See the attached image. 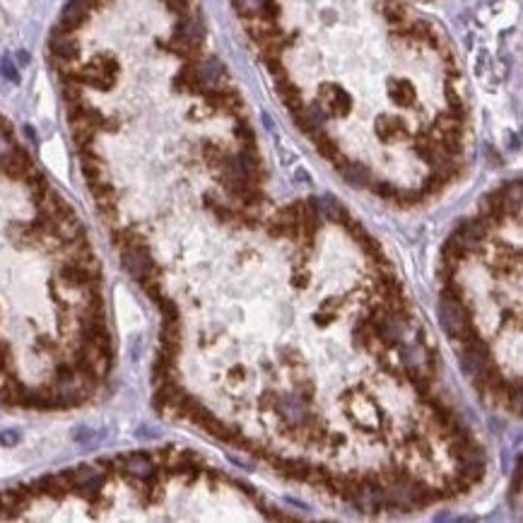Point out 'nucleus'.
<instances>
[{
	"instance_id": "f257e3e1",
	"label": "nucleus",
	"mask_w": 523,
	"mask_h": 523,
	"mask_svg": "<svg viewBox=\"0 0 523 523\" xmlns=\"http://www.w3.org/2000/svg\"><path fill=\"white\" fill-rule=\"evenodd\" d=\"M316 104L328 113V118H342V116H347V113H350L352 99H350V95L342 90V87L323 85V87H321V92H319V97H316Z\"/></svg>"
},
{
	"instance_id": "f03ea898",
	"label": "nucleus",
	"mask_w": 523,
	"mask_h": 523,
	"mask_svg": "<svg viewBox=\"0 0 523 523\" xmlns=\"http://www.w3.org/2000/svg\"><path fill=\"white\" fill-rule=\"evenodd\" d=\"M454 234L470 249V246H475V244H484V239H487V227L480 222V217H470V220H461V225L456 227Z\"/></svg>"
},
{
	"instance_id": "7ed1b4c3",
	"label": "nucleus",
	"mask_w": 523,
	"mask_h": 523,
	"mask_svg": "<svg viewBox=\"0 0 523 523\" xmlns=\"http://www.w3.org/2000/svg\"><path fill=\"white\" fill-rule=\"evenodd\" d=\"M337 172L342 174V179H345L350 186H359V188H362V186H369V183H372V172H369V169L364 167V165H359V162H350V160H347L345 165L337 169Z\"/></svg>"
},
{
	"instance_id": "20e7f679",
	"label": "nucleus",
	"mask_w": 523,
	"mask_h": 523,
	"mask_svg": "<svg viewBox=\"0 0 523 523\" xmlns=\"http://www.w3.org/2000/svg\"><path fill=\"white\" fill-rule=\"evenodd\" d=\"M468 256H470L468 253V246L456 237V234H451V237L444 242V246H441V260H446V263L459 265V263H463V260H468Z\"/></svg>"
},
{
	"instance_id": "39448f33",
	"label": "nucleus",
	"mask_w": 523,
	"mask_h": 523,
	"mask_svg": "<svg viewBox=\"0 0 523 523\" xmlns=\"http://www.w3.org/2000/svg\"><path fill=\"white\" fill-rule=\"evenodd\" d=\"M389 97L396 102L398 106L410 109L412 104H415V87H412L410 80H398V83H391Z\"/></svg>"
},
{
	"instance_id": "423d86ee",
	"label": "nucleus",
	"mask_w": 523,
	"mask_h": 523,
	"mask_svg": "<svg viewBox=\"0 0 523 523\" xmlns=\"http://www.w3.org/2000/svg\"><path fill=\"white\" fill-rule=\"evenodd\" d=\"M312 140H314L316 150H319V155H323L328 162H335L337 157L342 155L340 145H337V140L333 138V135H328V130H321V133H316Z\"/></svg>"
},
{
	"instance_id": "0eeeda50",
	"label": "nucleus",
	"mask_w": 523,
	"mask_h": 523,
	"mask_svg": "<svg viewBox=\"0 0 523 523\" xmlns=\"http://www.w3.org/2000/svg\"><path fill=\"white\" fill-rule=\"evenodd\" d=\"M321 212H323V217H326L328 222H335V225H342V227H345L347 222L352 220L350 212L342 208V205L337 203V200L330 198V195H326V198L321 200Z\"/></svg>"
},
{
	"instance_id": "6e6552de",
	"label": "nucleus",
	"mask_w": 523,
	"mask_h": 523,
	"mask_svg": "<svg viewBox=\"0 0 523 523\" xmlns=\"http://www.w3.org/2000/svg\"><path fill=\"white\" fill-rule=\"evenodd\" d=\"M461 345H463V352L480 359V362H489V342L477 333H470L466 340H461Z\"/></svg>"
},
{
	"instance_id": "1a4fd4ad",
	"label": "nucleus",
	"mask_w": 523,
	"mask_h": 523,
	"mask_svg": "<svg viewBox=\"0 0 523 523\" xmlns=\"http://www.w3.org/2000/svg\"><path fill=\"white\" fill-rule=\"evenodd\" d=\"M304 210H307V200H292V203L282 205L272 217L280 222H287V225H299L304 217Z\"/></svg>"
},
{
	"instance_id": "9d476101",
	"label": "nucleus",
	"mask_w": 523,
	"mask_h": 523,
	"mask_svg": "<svg viewBox=\"0 0 523 523\" xmlns=\"http://www.w3.org/2000/svg\"><path fill=\"white\" fill-rule=\"evenodd\" d=\"M446 186H449V181H446V179L441 176L437 169H432V172H429L427 176L422 179V186H419V193H422L424 198H429V195H439Z\"/></svg>"
},
{
	"instance_id": "9b49d317",
	"label": "nucleus",
	"mask_w": 523,
	"mask_h": 523,
	"mask_svg": "<svg viewBox=\"0 0 523 523\" xmlns=\"http://www.w3.org/2000/svg\"><path fill=\"white\" fill-rule=\"evenodd\" d=\"M422 200H424V195L419 193V188L417 190L415 188H400L393 203H398L400 208H412V205H419Z\"/></svg>"
},
{
	"instance_id": "f8f14e48",
	"label": "nucleus",
	"mask_w": 523,
	"mask_h": 523,
	"mask_svg": "<svg viewBox=\"0 0 523 523\" xmlns=\"http://www.w3.org/2000/svg\"><path fill=\"white\" fill-rule=\"evenodd\" d=\"M369 190H372L374 195H379L381 200H396V195H398V188L396 183H391V181H374L372 179V183H369Z\"/></svg>"
},
{
	"instance_id": "ddd939ff",
	"label": "nucleus",
	"mask_w": 523,
	"mask_h": 523,
	"mask_svg": "<svg viewBox=\"0 0 523 523\" xmlns=\"http://www.w3.org/2000/svg\"><path fill=\"white\" fill-rule=\"evenodd\" d=\"M212 215H215L217 222H225V225H234V220H237V208H232V205H222V203H212L208 208Z\"/></svg>"
},
{
	"instance_id": "4468645a",
	"label": "nucleus",
	"mask_w": 523,
	"mask_h": 523,
	"mask_svg": "<svg viewBox=\"0 0 523 523\" xmlns=\"http://www.w3.org/2000/svg\"><path fill=\"white\" fill-rule=\"evenodd\" d=\"M292 287H297V290H307V287H309V270H307V263H304V260L294 265Z\"/></svg>"
},
{
	"instance_id": "2eb2a0df",
	"label": "nucleus",
	"mask_w": 523,
	"mask_h": 523,
	"mask_svg": "<svg viewBox=\"0 0 523 523\" xmlns=\"http://www.w3.org/2000/svg\"><path fill=\"white\" fill-rule=\"evenodd\" d=\"M337 319V312H328V309H319V312L314 314V323L319 326V328H328V326H333Z\"/></svg>"
},
{
	"instance_id": "dca6fc26",
	"label": "nucleus",
	"mask_w": 523,
	"mask_h": 523,
	"mask_svg": "<svg viewBox=\"0 0 523 523\" xmlns=\"http://www.w3.org/2000/svg\"><path fill=\"white\" fill-rule=\"evenodd\" d=\"M456 270H459V265L446 263V260H441V263H439V268H437V275H439L441 285H444V282H449L451 277H456Z\"/></svg>"
},
{
	"instance_id": "f3484780",
	"label": "nucleus",
	"mask_w": 523,
	"mask_h": 523,
	"mask_svg": "<svg viewBox=\"0 0 523 523\" xmlns=\"http://www.w3.org/2000/svg\"><path fill=\"white\" fill-rule=\"evenodd\" d=\"M328 437H330V444H333V446L345 444V434H328Z\"/></svg>"
}]
</instances>
